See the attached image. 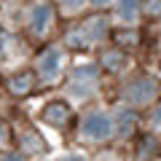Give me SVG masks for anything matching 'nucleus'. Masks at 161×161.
Listing matches in <instances>:
<instances>
[{
    "label": "nucleus",
    "instance_id": "nucleus-5",
    "mask_svg": "<svg viewBox=\"0 0 161 161\" xmlns=\"http://www.w3.org/2000/svg\"><path fill=\"white\" fill-rule=\"evenodd\" d=\"M48 16H51V11H48V6H38V8H35V14H32V27H35V30L40 32V30L46 27Z\"/></svg>",
    "mask_w": 161,
    "mask_h": 161
},
{
    "label": "nucleus",
    "instance_id": "nucleus-7",
    "mask_svg": "<svg viewBox=\"0 0 161 161\" xmlns=\"http://www.w3.org/2000/svg\"><path fill=\"white\" fill-rule=\"evenodd\" d=\"M62 3H67V8H78L83 0H62Z\"/></svg>",
    "mask_w": 161,
    "mask_h": 161
},
{
    "label": "nucleus",
    "instance_id": "nucleus-2",
    "mask_svg": "<svg viewBox=\"0 0 161 161\" xmlns=\"http://www.w3.org/2000/svg\"><path fill=\"white\" fill-rule=\"evenodd\" d=\"M148 94L153 97V83H150V80H137V83L132 86V92H129V97H132L134 102H142Z\"/></svg>",
    "mask_w": 161,
    "mask_h": 161
},
{
    "label": "nucleus",
    "instance_id": "nucleus-8",
    "mask_svg": "<svg viewBox=\"0 0 161 161\" xmlns=\"http://www.w3.org/2000/svg\"><path fill=\"white\" fill-rule=\"evenodd\" d=\"M156 124H161V108H158V113H156Z\"/></svg>",
    "mask_w": 161,
    "mask_h": 161
},
{
    "label": "nucleus",
    "instance_id": "nucleus-3",
    "mask_svg": "<svg viewBox=\"0 0 161 161\" xmlns=\"http://www.w3.org/2000/svg\"><path fill=\"white\" fill-rule=\"evenodd\" d=\"M43 115H46V121H54V124H57V121L67 118V105H64V102H51Z\"/></svg>",
    "mask_w": 161,
    "mask_h": 161
},
{
    "label": "nucleus",
    "instance_id": "nucleus-4",
    "mask_svg": "<svg viewBox=\"0 0 161 161\" xmlns=\"http://www.w3.org/2000/svg\"><path fill=\"white\" fill-rule=\"evenodd\" d=\"M57 64H59L57 51H46V57H40V70H43L46 75H54V73H57Z\"/></svg>",
    "mask_w": 161,
    "mask_h": 161
},
{
    "label": "nucleus",
    "instance_id": "nucleus-6",
    "mask_svg": "<svg viewBox=\"0 0 161 161\" xmlns=\"http://www.w3.org/2000/svg\"><path fill=\"white\" fill-rule=\"evenodd\" d=\"M124 6H121V14L124 16H134V0H121Z\"/></svg>",
    "mask_w": 161,
    "mask_h": 161
},
{
    "label": "nucleus",
    "instance_id": "nucleus-9",
    "mask_svg": "<svg viewBox=\"0 0 161 161\" xmlns=\"http://www.w3.org/2000/svg\"><path fill=\"white\" fill-rule=\"evenodd\" d=\"M92 3H108V0H92Z\"/></svg>",
    "mask_w": 161,
    "mask_h": 161
},
{
    "label": "nucleus",
    "instance_id": "nucleus-1",
    "mask_svg": "<svg viewBox=\"0 0 161 161\" xmlns=\"http://www.w3.org/2000/svg\"><path fill=\"white\" fill-rule=\"evenodd\" d=\"M83 132H86L89 137H105V134L110 132V121H108V115H102V113H92V115H86V121H83Z\"/></svg>",
    "mask_w": 161,
    "mask_h": 161
}]
</instances>
